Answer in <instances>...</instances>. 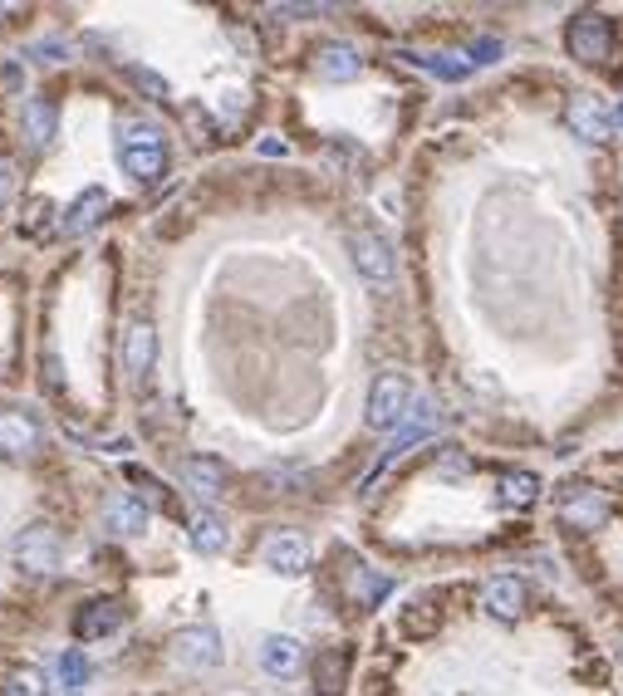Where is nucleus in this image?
<instances>
[{"instance_id":"5701e85b","label":"nucleus","mask_w":623,"mask_h":696,"mask_svg":"<svg viewBox=\"0 0 623 696\" xmlns=\"http://www.w3.org/2000/svg\"><path fill=\"white\" fill-rule=\"evenodd\" d=\"M417 64H423L427 74L447 78V84H462V78L472 74V59L466 54H417Z\"/></svg>"},{"instance_id":"9d476101","label":"nucleus","mask_w":623,"mask_h":696,"mask_svg":"<svg viewBox=\"0 0 623 696\" xmlns=\"http://www.w3.org/2000/svg\"><path fill=\"white\" fill-rule=\"evenodd\" d=\"M45 441L30 412H0V456H35Z\"/></svg>"},{"instance_id":"a878e982","label":"nucleus","mask_w":623,"mask_h":696,"mask_svg":"<svg viewBox=\"0 0 623 696\" xmlns=\"http://www.w3.org/2000/svg\"><path fill=\"white\" fill-rule=\"evenodd\" d=\"M89 672H94L89 657H84L80 647H64V652H60V682L70 686V692H80V686L89 682Z\"/></svg>"},{"instance_id":"4be33fe9","label":"nucleus","mask_w":623,"mask_h":696,"mask_svg":"<svg viewBox=\"0 0 623 696\" xmlns=\"http://www.w3.org/2000/svg\"><path fill=\"white\" fill-rule=\"evenodd\" d=\"M192 545H197L201 554H221V549L231 545V535H227V525H221L217 515H197V520H192Z\"/></svg>"},{"instance_id":"412c9836","label":"nucleus","mask_w":623,"mask_h":696,"mask_svg":"<svg viewBox=\"0 0 623 696\" xmlns=\"http://www.w3.org/2000/svg\"><path fill=\"white\" fill-rule=\"evenodd\" d=\"M501 500H505V505H515V510L535 505V500H540V476H535V471H505V476H501Z\"/></svg>"},{"instance_id":"f8f14e48","label":"nucleus","mask_w":623,"mask_h":696,"mask_svg":"<svg viewBox=\"0 0 623 696\" xmlns=\"http://www.w3.org/2000/svg\"><path fill=\"white\" fill-rule=\"evenodd\" d=\"M481 608L491 618H501V623H515V618H521V608H525V584L515 574H496L491 584L481 588Z\"/></svg>"},{"instance_id":"423d86ee","label":"nucleus","mask_w":623,"mask_h":696,"mask_svg":"<svg viewBox=\"0 0 623 696\" xmlns=\"http://www.w3.org/2000/svg\"><path fill=\"white\" fill-rule=\"evenodd\" d=\"M172 662L187 667V672H211L221 667V633L217 627H182L172 637Z\"/></svg>"},{"instance_id":"6ab92c4d","label":"nucleus","mask_w":623,"mask_h":696,"mask_svg":"<svg viewBox=\"0 0 623 696\" xmlns=\"http://www.w3.org/2000/svg\"><path fill=\"white\" fill-rule=\"evenodd\" d=\"M349 686V652L344 647H325L315 657V692L319 696H344Z\"/></svg>"},{"instance_id":"cd10ccee","label":"nucleus","mask_w":623,"mask_h":696,"mask_svg":"<svg viewBox=\"0 0 623 696\" xmlns=\"http://www.w3.org/2000/svg\"><path fill=\"white\" fill-rule=\"evenodd\" d=\"M5 696H45V676L35 672V667H25V672H15L11 682H5Z\"/></svg>"},{"instance_id":"7ed1b4c3","label":"nucleus","mask_w":623,"mask_h":696,"mask_svg":"<svg viewBox=\"0 0 623 696\" xmlns=\"http://www.w3.org/2000/svg\"><path fill=\"white\" fill-rule=\"evenodd\" d=\"M407 412H413V382L403 373H378L374 392H368V427L393 431L398 422H407Z\"/></svg>"},{"instance_id":"9b49d317","label":"nucleus","mask_w":623,"mask_h":696,"mask_svg":"<svg viewBox=\"0 0 623 696\" xmlns=\"http://www.w3.org/2000/svg\"><path fill=\"white\" fill-rule=\"evenodd\" d=\"M109 206H113V196L103 192V186H84V192L74 196L70 211L60 216V231L70 235V241H74V235H84V231H94V225L103 221V211H109Z\"/></svg>"},{"instance_id":"f3484780","label":"nucleus","mask_w":623,"mask_h":696,"mask_svg":"<svg viewBox=\"0 0 623 696\" xmlns=\"http://www.w3.org/2000/svg\"><path fill=\"white\" fill-rule=\"evenodd\" d=\"M182 480H187V486H192V496H201V500H217L221 490H227L231 471L221 466V456H187V461H182Z\"/></svg>"},{"instance_id":"ddd939ff","label":"nucleus","mask_w":623,"mask_h":696,"mask_svg":"<svg viewBox=\"0 0 623 696\" xmlns=\"http://www.w3.org/2000/svg\"><path fill=\"white\" fill-rule=\"evenodd\" d=\"M260 559H266V569H276V574L300 578L309 569V545L300 535H270L266 549H260Z\"/></svg>"},{"instance_id":"bb28decb","label":"nucleus","mask_w":623,"mask_h":696,"mask_svg":"<svg viewBox=\"0 0 623 696\" xmlns=\"http://www.w3.org/2000/svg\"><path fill=\"white\" fill-rule=\"evenodd\" d=\"M437 627V608H432V598H417L413 608H403V633L407 637H427Z\"/></svg>"},{"instance_id":"2f4dec72","label":"nucleus","mask_w":623,"mask_h":696,"mask_svg":"<svg viewBox=\"0 0 623 696\" xmlns=\"http://www.w3.org/2000/svg\"><path fill=\"white\" fill-rule=\"evenodd\" d=\"M613 123H619V127H623V108H619V113H613Z\"/></svg>"},{"instance_id":"0eeeda50","label":"nucleus","mask_w":623,"mask_h":696,"mask_svg":"<svg viewBox=\"0 0 623 696\" xmlns=\"http://www.w3.org/2000/svg\"><path fill=\"white\" fill-rule=\"evenodd\" d=\"M349 255H354L364 280H374V284L393 280V251H388V241L378 231H349Z\"/></svg>"},{"instance_id":"39448f33","label":"nucleus","mask_w":623,"mask_h":696,"mask_svg":"<svg viewBox=\"0 0 623 696\" xmlns=\"http://www.w3.org/2000/svg\"><path fill=\"white\" fill-rule=\"evenodd\" d=\"M11 559H15V569H25V574H54L60 569V559H64V545H60V529L54 525H30V529H21L15 535V545H11Z\"/></svg>"},{"instance_id":"7c9ffc66","label":"nucleus","mask_w":623,"mask_h":696,"mask_svg":"<svg viewBox=\"0 0 623 696\" xmlns=\"http://www.w3.org/2000/svg\"><path fill=\"white\" fill-rule=\"evenodd\" d=\"M5 196H11V162L0 157V206H5Z\"/></svg>"},{"instance_id":"aec40b11","label":"nucleus","mask_w":623,"mask_h":696,"mask_svg":"<svg viewBox=\"0 0 623 696\" xmlns=\"http://www.w3.org/2000/svg\"><path fill=\"white\" fill-rule=\"evenodd\" d=\"M103 525H109L113 535H143V529H148V505L133 496H113L109 505H103Z\"/></svg>"},{"instance_id":"1a4fd4ad","label":"nucleus","mask_w":623,"mask_h":696,"mask_svg":"<svg viewBox=\"0 0 623 696\" xmlns=\"http://www.w3.org/2000/svg\"><path fill=\"white\" fill-rule=\"evenodd\" d=\"M119 627H123V603H119V598H89V603L74 613V637H84V643L113 637Z\"/></svg>"},{"instance_id":"c756f323","label":"nucleus","mask_w":623,"mask_h":696,"mask_svg":"<svg viewBox=\"0 0 623 696\" xmlns=\"http://www.w3.org/2000/svg\"><path fill=\"white\" fill-rule=\"evenodd\" d=\"M466 59H472V64H491V59H501V39H476V45L466 49Z\"/></svg>"},{"instance_id":"c85d7f7f","label":"nucleus","mask_w":623,"mask_h":696,"mask_svg":"<svg viewBox=\"0 0 623 696\" xmlns=\"http://www.w3.org/2000/svg\"><path fill=\"white\" fill-rule=\"evenodd\" d=\"M129 78L143 88V94H152V98H168V94H172V88H168V78H162L158 69H143V64H133V69H129Z\"/></svg>"},{"instance_id":"f257e3e1","label":"nucleus","mask_w":623,"mask_h":696,"mask_svg":"<svg viewBox=\"0 0 623 696\" xmlns=\"http://www.w3.org/2000/svg\"><path fill=\"white\" fill-rule=\"evenodd\" d=\"M119 162L133 182L158 186L162 176H168V137H162V127L143 123V118L123 123L119 127Z\"/></svg>"},{"instance_id":"2eb2a0df","label":"nucleus","mask_w":623,"mask_h":696,"mask_svg":"<svg viewBox=\"0 0 623 696\" xmlns=\"http://www.w3.org/2000/svg\"><path fill=\"white\" fill-rule=\"evenodd\" d=\"M152 363H158V329H152L148 319H138L123 333V368H129L133 378H148Z\"/></svg>"},{"instance_id":"a211bd4d","label":"nucleus","mask_w":623,"mask_h":696,"mask_svg":"<svg viewBox=\"0 0 623 696\" xmlns=\"http://www.w3.org/2000/svg\"><path fill=\"white\" fill-rule=\"evenodd\" d=\"M21 123H25V137H30V147H50V143H54V127H60V113H54V103H50L45 94H35V98H25Z\"/></svg>"},{"instance_id":"393cba45","label":"nucleus","mask_w":623,"mask_h":696,"mask_svg":"<svg viewBox=\"0 0 623 696\" xmlns=\"http://www.w3.org/2000/svg\"><path fill=\"white\" fill-rule=\"evenodd\" d=\"M25 211H30V216L21 221V235H30V241H45V235L54 231V206L45 202V196H35V202L25 206Z\"/></svg>"},{"instance_id":"dca6fc26","label":"nucleus","mask_w":623,"mask_h":696,"mask_svg":"<svg viewBox=\"0 0 623 696\" xmlns=\"http://www.w3.org/2000/svg\"><path fill=\"white\" fill-rule=\"evenodd\" d=\"M300 662H305L300 637H290V633H266V637H260V667H266L270 676H295Z\"/></svg>"},{"instance_id":"6e6552de","label":"nucleus","mask_w":623,"mask_h":696,"mask_svg":"<svg viewBox=\"0 0 623 696\" xmlns=\"http://www.w3.org/2000/svg\"><path fill=\"white\" fill-rule=\"evenodd\" d=\"M564 123H570V133L579 137V143H603V137L613 133V113L599 103V98H589V94L570 98V108H564Z\"/></svg>"},{"instance_id":"4468645a","label":"nucleus","mask_w":623,"mask_h":696,"mask_svg":"<svg viewBox=\"0 0 623 696\" xmlns=\"http://www.w3.org/2000/svg\"><path fill=\"white\" fill-rule=\"evenodd\" d=\"M358 69H364V59L344 39H329V45L315 49V74L329 78V84H349V78H358Z\"/></svg>"},{"instance_id":"f03ea898","label":"nucleus","mask_w":623,"mask_h":696,"mask_svg":"<svg viewBox=\"0 0 623 696\" xmlns=\"http://www.w3.org/2000/svg\"><path fill=\"white\" fill-rule=\"evenodd\" d=\"M564 49H570L574 64H609L619 54V39H613V20L599 15V10H579V15L564 25Z\"/></svg>"},{"instance_id":"20e7f679","label":"nucleus","mask_w":623,"mask_h":696,"mask_svg":"<svg viewBox=\"0 0 623 696\" xmlns=\"http://www.w3.org/2000/svg\"><path fill=\"white\" fill-rule=\"evenodd\" d=\"M560 520L570 529H579V535H589V529H603L613 520V496L599 486H564L560 496Z\"/></svg>"},{"instance_id":"b1692460","label":"nucleus","mask_w":623,"mask_h":696,"mask_svg":"<svg viewBox=\"0 0 623 696\" xmlns=\"http://www.w3.org/2000/svg\"><path fill=\"white\" fill-rule=\"evenodd\" d=\"M123 476H129L133 486H138L143 496H148V500H152V505H158V510H168V515H178V500L168 496V486H162V480L152 476V471H143V466H123Z\"/></svg>"}]
</instances>
